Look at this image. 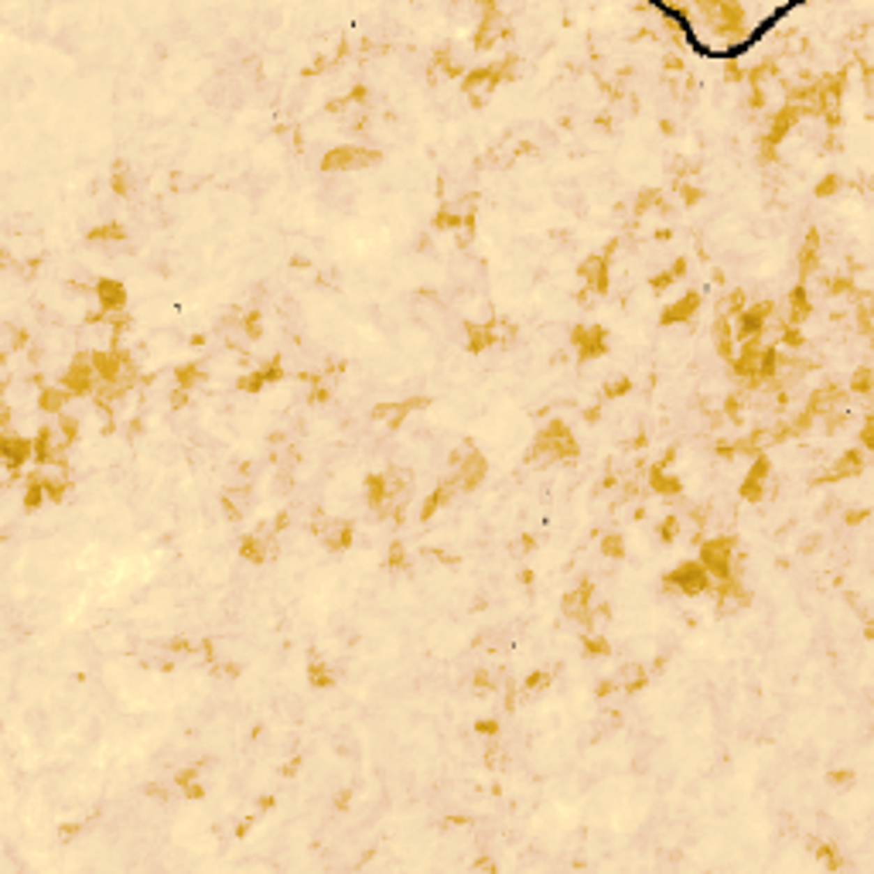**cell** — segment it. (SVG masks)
<instances>
[{
	"label": "cell",
	"mask_w": 874,
	"mask_h": 874,
	"mask_svg": "<svg viewBox=\"0 0 874 874\" xmlns=\"http://www.w3.org/2000/svg\"><path fill=\"white\" fill-rule=\"evenodd\" d=\"M376 161V151H362V147H335L324 154L322 167L324 171H352V167H369Z\"/></svg>",
	"instance_id": "1"
},
{
	"label": "cell",
	"mask_w": 874,
	"mask_h": 874,
	"mask_svg": "<svg viewBox=\"0 0 874 874\" xmlns=\"http://www.w3.org/2000/svg\"><path fill=\"white\" fill-rule=\"evenodd\" d=\"M700 567L714 574V578H721V581H728V574H731V543L728 540H711V543H704V550H700Z\"/></svg>",
	"instance_id": "2"
},
{
	"label": "cell",
	"mask_w": 874,
	"mask_h": 874,
	"mask_svg": "<svg viewBox=\"0 0 874 874\" xmlns=\"http://www.w3.org/2000/svg\"><path fill=\"white\" fill-rule=\"evenodd\" d=\"M540 451H547L550 458H571V454H578V444H574V437L567 434L564 423H550L540 434Z\"/></svg>",
	"instance_id": "3"
},
{
	"label": "cell",
	"mask_w": 874,
	"mask_h": 874,
	"mask_svg": "<svg viewBox=\"0 0 874 874\" xmlns=\"http://www.w3.org/2000/svg\"><path fill=\"white\" fill-rule=\"evenodd\" d=\"M704 10L721 17V28H717L721 34L738 38V34L745 31V10H741L738 3H704Z\"/></svg>",
	"instance_id": "4"
},
{
	"label": "cell",
	"mask_w": 874,
	"mask_h": 874,
	"mask_svg": "<svg viewBox=\"0 0 874 874\" xmlns=\"http://www.w3.org/2000/svg\"><path fill=\"white\" fill-rule=\"evenodd\" d=\"M707 581H711V574L700 567V564H680L673 574H670V584H677L680 591H686V594H697V591H704L707 587Z\"/></svg>",
	"instance_id": "5"
},
{
	"label": "cell",
	"mask_w": 874,
	"mask_h": 874,
	"mask_svg": "<svg viewBox=\"0 0 874 874\" xmlns=\"http://www.w3.org/2000/svg\"><path fill=\"white\" fill-rule=\"evenodd\" d=\"M93 379H96V369H93V359H75L72 369L65 372V389L68 393H89L93 389Z\"/></svg>",
	"instance_id": "6"
},
{
	"label": "cell",
	"mask_w": 874,
	"mask_h": 874,
	"mask_svg": "<svg viewBox=\"0 0 874 874\" xmlns=\"http://www.w3.org/2000/svg\"><path fill=\"white\" fill-rule=\"evenodd\" d=\"M574 345L581 349V359H594L605 349V331L601 328H578L574 331Z\"/></svg>",
	"instance_id": "7"
},
{
	"label": "cell",
	"mask_w": 874,
	"mask_h": 874,
	"mask_svg": "<svg viewBox=\"0 0 874 874\" xmlns=\"http://www.w3.org/2000/svg\"><path fill=\"white\" fill-rule=\"evenodd\" d=\"M581 270H584V280L591 284V291H594V294L608 291V259H605V257H591Z\"/></svg>",
	"instance_id": "8"
},
{
	"label": "cell",
	"mask_w": 874,
	"mask_h": 874,
	"mask_svg": "<svg viewBox=\"0 0 874 874\" xmlns=\"http://www.w3.org/2000/svg\"><path fill=\"white\" fill-rule=\"evenodd\" d=\"M765 475H769V461H765V458H758V461H755V468H751V475H748L745 485H741V495H745L748 502L762 499V482H765Z\"/></svg>",
	"instance_id": "9"
},
{
	"label": "cell",
	"mask_w": 874,
	"mask_h": 874,
	"mask_svg": "<svg viewBox=\"0 0 874 874\" xmlns=\"http://www.w3.org/2000/svg\"><path fill=\"white\" fill-rule=\"evenodd\" d=\"M697 308H700V297H697V294H686L683 301H677V304H670V308L663 311V322H666V324H673V322H686V318H690V315H693Z\"/></svg>",
	"instance_id": "10"
},
{
	"label": "cell",
	"mask_w": 874,
	"mask_h": 874,
	"mask_svg": "<svg viewBox=\"0 0 874 874\" xmlns=\"http://www.w3.org/2000/svg\"><path fill=\"white\" fill-rule=\"evenodd\" d=\"M123 301H127V291H123L116 280H103V284H99V304H103L106 311L123 308Z\"/></svg>",
	"instance_id": "11"
},
{
	"label": "cell",
	"mask_w": 874,
	"mask_h": 874,
	"mask_svg": "<svg viewBox=\"0 0 874 874\" xmlns=\"http://www.w3.org/2000/svg\"><path fill=\"white\" fill-rule=\"evenodd\" d=\"M765 315H769V304H758V308L745 311V318H741V328H738V335H741V338H755V335L762 331V322H765Z\"/></svg>",
	"instance_id": "12"
},
{
	"label": "cell",
	"mask_w": 874,
	"mask_h": 874,
	"mask_svg": "<svg viewBox=\"0 0 874 874\" xmlns=\"http://www.w3.org/2000/svg\"><path fill=\"white\" fill-rule=\"evenodd\" d=\"M93 369H96L99 379L113 383V379H116V369H120V356H113V352H96V356H93Z\"/></svg>",
	"instance_id": "13"
},
{
	"label": "cell",
	"mask_w": 874,
	"mask_h": 874,
	"mask_svg": "<svg viewBox=\"0 0 874 874\" xmlns=\"http://www.w3.org/2000/svg\"><path fill=\"white\" fill-rule=\"evenodd\" d=\"M3 454H7V465H10V468H21V465L28 461V454H31V444H28V441H17V437H7V441H3Z\"/></svg>",
	"instance_id": "14"
},
{
	"label": "cell",
	"mask_w": 874,
	"mask_h": 874,
	"mask_svg": "<svg viewBox=\"0 0 874 874\" xmlns=\"http://www.w3.org/2000/svg\"><path fill=\"white\" fill-rule=\"evenodd\" d=\"M796 116H799V106H785V110L778 113V120L772 123V133H769V140H772V144H778V140H782V133H785V130L796 123Z\"/></svg>",
	"instance_id": "15"
},
{
	"label": "cell",
	"mask_w": 874,
	"mask_h": 874,
	"mask_svg": "<svg viewBox=\"0 0 874 874\" xmlns=\"http://www.w3.org/2000/svg\"><path fill=\"white\" fill-rule=\"evenodd\" d=\"M386 488L389 485H386V479H383V475H372V479H369V502H372V506H383V502H386V495H389Z\"/></svg>",
	"instance_id": "16"
},
{
	"label": "cell",
	"mask_w": 874,
	"mask_h": 874,
	"mask_svg": "<svg viewBox=\"0 0 874 874\" xmlns=\"http://www.w3.org/2000/svg\"><path fill=\"white\" fill-rule=\"evenodd\" d=\"M65 396H68V389H45V393H41V410L55 414V410L65 403Z\"/></svg>",
	"instance_id": "17"
},
{
	"label": "cell",
	"mask_w": 874,
	"mask_h": 874,
	"mask_svg": "<svg viewBox=\"0 0 874 874\" xmlns=\"http://www.w3.org/2000/svg\"><path fill=\"white\" fill-rule=\"evenodd\" d=\"M857 468H861V458L850 451V454H843V458H841V468H834V472H830V479H841V475H847V472H857Z\"/></svg>",
	"instance_id": "18"
},
{
	"label": "cell",
	"mask_w": 874,
	"mask_h": 874,
	"mask_svg": "<svg viewBox=\"0 0 874 874\" xmlns=\"http://www.w3.org/2000/svg\"><path fill=\"white\" fill-rule=\"evenodd\" d=\"M407 410H410V403H400V407H379V410H376V417H379V421L396 423L403 414H407Z\"/></svg>",
	"instance_id": "19"
},
{
	"label": "cell",
	"mask_w": 874,
	"mask_h": 874,
	"mask_svg": "<svg viewBox=\"0 0 874 874\" xmlns=\"http://www.w3.org/2000/svg\"><path fill=\"white\" fill-rule=\"evenodd\" d=\"M584 594H587V587H581L578 594H567V615H581V612H584Z\"/></svg>",
	"instance_id": "20"
},
{
	"label": "cell",
	"mask_w": 874,
	"mask_h": 874,
	"mask_svg": "<svg viewBox=\"0 0 874 874\" xmlns=\"http://www.w3.org/2000/svg\"><path fill=\"white\" fill-rule=\"evenodd\" d=\"M243 557H250V560H263V547H259L257 536L243 540Z\"/></svg>",
	"instance_id": "21"
},
{
	"label": "cell",
	"mask_w": 874,
	"mask_h": 874,
	"mask_svg": "<svg viewBox=\"0 0 874 874\" xmlns=\"http://www.w3.org/2000/svg\"><path fill=\"white\" fill-rule=\"evenodd\" d=\"M93 239H96V243H99V239H123V229H120V226H103V229L93 232Z\"/></svg>",
	"instance_id": "22"
},
{
	"label": "cell",
	"mask_w": 874,
	"mask_h": 874,
	"mask_svg": "<svg viewBox=\"0 0 874 874\" xmlns=\"http://www.w3.org/2000/svg\"><path fill=\"white\" fill-rule=\"evenodd\" d=\"M854 389H857V393H868V389H871V372H868V369H861V372L854 376Z\"/></svg>",
	"instance_id": "23"
},
{
	"label": "cell",
	"mask_w": 874,
	"mask_h": 874,
	"mask_svg": "<svg viewBox=\"0 0 874 874\" xmlns=\"http://www.w3.org/2000/svg\"><path fill=\"white\" fill-rule=\"evenodd\" d=\"M652 485L666 488V492H670V495H673V492H677V488H680V485H677V482H673V479H663V475H659V472H652Z\"/></svg>",
	"instance_id": "24"
},
{
	"label": "cell",
	"mask_w": 874,
	"mask_h": 874,
	"mask_svg": "<svg viewBox=\"0 0 874 874\" xmlns=\"http://www.w3.org/2000/svg\"><path fill=\"white\" fill-rule=\"evenodd\" d=\"M834 188H837V178H823L816 185V195H834Z\"/></svg>",
	"instance_id": "25"
},
{
	"label": "cell",
	"mask_w": 874,
	"mask_h": 874,
	"mask_svg": "<svg viewBox=\"0 0 874 874\" xmlns=\"http://www.w3.org/2000/svg\"><path fill=\"white\" fill-rule=\"evenodd\" d=\"M601 550L608 553V557H618V553H621V543H618V536H608V540H605V547H601Z\"/></svg>",
	"instance_id": "26"
},
{
	"label": "cell",
	"mask_w": 874,
	"mask_h": 874,
	"mask_svg": "<svg viewBox=\"0 0 874 874\" xmlns=\"http://www.w3.org/2000/svg\"><path fill=\"white\" fill-rule=\"evenodd\" d=\"M587 649H591V652H608V642H605V639H591Z\"/></svg>",
	"instance_id": "27"
},
{
	"label": "cell",
	"mask_w": 874,
	"mask_h": 874,
	"mask_svg": "<svg viewBox=\"0 0 874 874\" xmlns=\"http://www.w3.org/2000/svg\"><path fill=\"white\" fill-rule=\"evenodd\" d=\"M625 386H628V383H625V379H615V386L608 389V393H612V396H615V393H621V389H625Z\"/></svg>",
	"instance_id": "28"
}]
</instances>
